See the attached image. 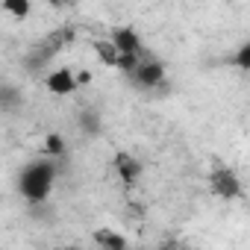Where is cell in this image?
<instances>
[{"label":"cell","instance_id":"cell-1","mask_svg":"<svg viewBox=\"0 0 250 250\" xmlns=\"http://www.w3.org/2000/svg\"><path fill=\"white\" fill-rule=\"evenodd\" d=\"M53 183H56V165L50 159H39V162H30L21 171V177H18V194L27 197L30 203H42V200L50 197Z\"/></svg>","mask_w":250,"mask_h":250},{"label":"cell","instance_id":"cell-2","mask_svg":"<svg viewBox=\"0 0 250 250\" xmlns=\"http://www.w3.org/2000/svg\"><path fill=\"white\" fill-rule=\"evenodd\" d=\"M209 188H212V194L221 197V200H235V197H241V180H238V174H235L232 168H215L212 177H209Z\"/></svg>","mask_w":250,"mask_h":250},{"label":"cell","instance_id":"cell-3","mask_svg":"<svg viewBox=\"0 0 250 250\" xmlns=\"http://www.w3.org/2000/svg\"><path fill=\"white\" fill-rule=\"evenodd\" d=\"M112 47L118 50V56H142V36L133 30V27H115L112 36H109Z\"/></svg>","mask_w":250,"mask_h":250},{"label":"cell","instance_id":"cell-4","mask_svg":"<svg viewBox=\"0 0 250 250\" xmlns=\"http://www.w3.org/2000/svg\"><path fill=\"white\" fill-rule=\"evenodd\" d=\"M44 88H47L50 94H56V97H68V94H74V91H77L74 71H71V68H56V71H50L47 80H44Z\"/></svg>","mask_w":250,"mask_h":250},{"label":"cell","instance_id":"cell-5","mask_svg":"<svg viewBox=\"0 0 250 250\" xmlns=\"http://www.w3.org/2000/svg\"><path fill=\"white\" fill-rule=\"evenodd\" d=\"M115 171H118L124 186H136L139 177H142V162L133 153H127V150H118L115 153Z\"/></svg>","mask_w":250,"mask_h":250},{"label":"cell","instance_id":"cell-6","mask_svg":"<svg viewBox=\"0 0 250 250\" xmlns=\"http://www.w3.org/2000/svg\"><path fill=\"white\" fill-rule=\"evenodd\" d=\"M142 88H159L165 83V65L162 62H139V68L130 74Z\"/></svg>","mask_w":250,"mask_h":250},{"label":"cell","instance_id":"cell-7","mask_svg":"<svg viewBox=\"0 0 250 250\" xmlns=\"http://www.w3.org/2000/svg\"><path fill=\"white\" fill-rule=\"evenodd\" d=\"M94 241L103 247V250H127V238L115 229H97L94 232Z\"/></svg>","mask_w":250,"mask_h":250},{"label":"cell","instance_id":"cell-8","mask_svg":"<svg viewBox=\"0 0 250 250\" xmlns=\"http://www.w3.org/2000/svg\"><path fill=\"white\" fill-rule=\"evenodd\" d=\"M94 53H97V59H100L103 65L115 68V62H118V50L112 47L109 39H97V42H94Z\"/></svg>","mask_w":250,"mask_h":250},{"label":"cell","instance_id":"cell-9","mask_svg":"<svg viewBox=\"0 0 250 250\" xmlns=\"http://www.w3.org/2000/svg\"><path fill=\"white\" fill-rule=\"evenodd\" d=\"M0 9H3L6 15H12V18H27L33 6H30V0H3Z\"/></svg>","mask_w":250,"mask_h":250},{"label":"cell","instance_id":"cell-10","mask_svg":"<svg viewBox=\"0 0 250 250\" xmlns=\"http://www.w3.org/2000/svg\"><path fill=\"white\" fill-rule=\"evenodd\" d=\"M21 103V91L12 85H0V109H15Z\"/></svg>","mask_w":250,"mask_h":250},{"label":"cell","instance_id":"cell-11","mask_svg":"<svg viewBox=\"0 0 250 250\" xmlns=\"http://www.w3.org/2000/svg\"><path fill=\"white\" fill-rule=\"evenodd\" d=\"M44 153H47V156H62V153H65V139H62L59 133H50V136L44 139Z\"/></svg>","mask_w":250,"mask_h":250},{"label":"cell","instance_id":"cell-12","mask_svg":"<svg viewBox=\"0 0 250 250\" xmlns=\"http://www.w3.org/2000/svg\"><path fill=\"white\" fill-rule=\"evenodd\" d=\"M232 62H235V68H238V71H250V42L238 44V50H235Z\"/></svg>","mask_w":250,"mask_h":250},{"label":"cell","instance_id":"cell-13","mask_svg":"<svg viewBox=\"0 0 250 250\" xmlns=\"http://www.w3.org/2000/svg\"><path fill=\"white\" fill-rule=\"evenodd\" d=\"M139 56H118V62H115V68L118 71H124V74H133L136 68H139Z\"/></svg>","mask_w":250,"mask_h":250},{"label":"cell","instance_id":"cell-14","mask_svg":"<svg viewBox=\"0 0 250 250\" xmlns=\"http://www.w3.org/2000/svg\"><path fill=\"white\" fill-rule=\"evenodd\" d=\"M74 80H77V85H88V83H91V74L83 71V74H74Z\"/></svg>","mask_w":250,"mask_h":250}]
</instances>
